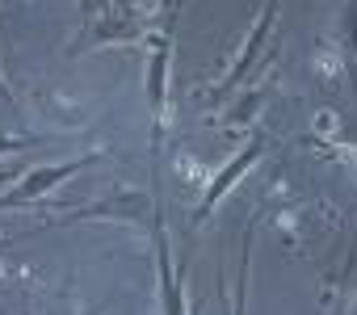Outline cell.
<instances>
[{
	"mask_svg": "<svg viewBox=\"0 0 357 315\" xmlns=\"http://www.w3.org/2000/svg\"><path fill=\"white\" fill-rule=\"evenodd\" d=\"M257 155H261V139H252V143H248V147H244V151L236 155V160H231V164H227V169H223V173L215 177V181H211V190H206V202H202L198 219H206V215H211V210L219 206V198H223V194L231 190V181H236V177H240V173H244V169L252 164V160H257Z\"/></svg>",
	"mask_w": 357,
	"mask_h": 315,
	"instance_id": "cell-1",
	"label": "cell"
},
{
	"mask_svg": "<svg viewBox=\"0 0 357 315\" xmlns=\"http://www.w3.org/2000/svg\"><path fill=\"white\" fill-rule=\"evenodd\" d=\"M89 160H93V155H80V160H68V164H59V169L34 173V177H26V181H22V185H17V190H13V194L5 198V202H9V206H17V202H26V198H34V194H47V190H55V185H59L63 177H72L76 169H84Z\"/></svg>",
	"mask_w": 357,
	"mask_h": 315,
	"instance_id": "cell-2",
	"label": "cell"
},
{
	"mask_svg": "<svg viewBox=\"0 0 357 315\" xmlns=\"http://www.w3.org/2000/svg\"><path fill=\"white\" fill-rule=\"evenodd\" d=\"M155 252H160V294H164V315H185L181 311V294L172 286V252H168V236H164V223H155Z\"/></svg>",
	"mask_w": 357,
	"mask_h": 315,
	"instance_id": "cell-3",
	"label": "cell"
},
{
	"mask_svg": "<svg viewBox=\"0 0 357 315\" xmlns=\"http://www.w3.org/2000/svg\"><path fill=\"white\" fill-rule=\"evenodd\" d=\"M273 17H278V9H273V5H269V9H261V22H257V30H252V43L244 47V55H240V63H236V72H231V76L223 80V93H227L231 84H240V76H244V72L252 68V59H257V51H261V43H265V30L273 26Z\"/></svg>",
	"mask_w": 357,
	"mask_h": 315,
	"instance_id": "cell-4",
	"label": "cell"
},
{
	"mask_svg": "<svg viewBox=\"0 0 357 315\" xmlns=\"http://www.w3.org/2000/svg\"><path fill=\"white\" fill-rule=\"evenodd\" d=\"M164 55H168V43H160V51H155V72H151V105H155V109L164 105Z\"/></svg>",
	"mask_w": 357,
	"mask_h": 315,
	"instance_id": "cell-5",
	"label": "cell"
},
{
	"mask_svg": "<svg viewBox=\"0 0 357 315\" xmlns=\"http://www.w3.org/2000/svg\"><path fill=\"white\" fill-rule=\"evenodd\" d=\"M248 244H252V236H244V256H240V286H236V311H231V315H244V290H248Z\"/></svg>",
	"mask_w": 357,
	"mask_h": 315,
	"instance_id": "cell-6",
	"label": "cell"
}]
</instances>
